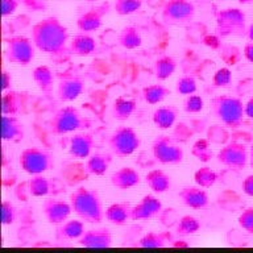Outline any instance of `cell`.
Instances as JSON below:
<instances>
[{
  "instance_id": "cell-1",
  "label": "cell",
  "mask_w": 253,
  "mask_h": 253,
  "mask_svg": "<svg viewBox=\"0 0 253 253\" xmlns=\"http://www.w3.org/2000/svg\"><path fill=\"white\" fill-rule=\"evenodd\" d=\"M31 39L40 51L51 57H62L69 51V31L54 16L40 20L32 27Z\"/></svg>"
},
{
  "instance_id": "cell-2",
  "label": "cell",
  "mask_w": 253,
  "mask_h": 253,
  "mask_svg": "<svg viewBox=\"0 0 253 253\" xmlns=\"http://www.w3.org/2000/svg\"><path fill=\"white\" fill-rule=\"evenodd\" d=\"M70 203L73 211L83 221L95 224L106 219V210L103 207L102 198L96 190L81 186L70 194Z\"/></svg>"
},
{
  "instance_id": "cell-3",
  "label": "cell",
  "mask_w": 253,
  "mask_h": 253,
  "mask_svg": "<svg viewBox=\"0 0 253 253\" xmlns=\"http://www.w3.org/2000/svg\"><path fill=\"white\" fill-rule=\"evenodd\" d=\"M211 114L228 128H239L244 123L245 104L239 96L229 94L216 95L211 100Z\"/></svg>"
},
{
  "instance_id": "cell-4",
  "label": "cell",
  "mask_w": 253,
  "mask_h": 253,
  "mask_svg": "<svg viewBox=\"0 0 253 253\" xmlns=\"http://www.w3.org/2000/svg\"><path fill=\"white\" fill-rule=\"evenodd\" d=\"M92 122L83 116L82 112L74 106L59 108L49 122V130L55 136H63L67 133H75L78 130L90 129Z\"/></svg>"
},
{
  "instance_id": "cell-5",
  "label": "cell",
  "mask_w": 253,
  "mask_h": 253,
  "mask_svg": "<svg viewBox=\"0 0 253 253\" xmlns=\"http://www.w3.org/2000/svg\"><path fill=\"white\" fill-rule=\"evenodd\" d=\"M215 32L221 39L228 37H244L247 36V15L240 8L229 7L220 9L216 13Z\"/></svg>"
},
{
  "instance_id": "cell-6",
  "label": "cell",
  "mask_w": 253,
  "mask_h": 253,
  "mask_svg": "<svg viewBox=\"0 0 253 253\" xmlns=\"http://www.w3.org/2000/svg\"><path fill=\"white\" fill-rule=\"evenodd\" d=\"M140 146H141V137L130 126H119L108 137V148L115 157H129Z\"/></svg>"
},
{
  "instance_id": "cell-7",
  "label": "cell",
  "mask_w": 253,
  "mask_h": 253,
  "mask_svg": "<svg viewBox=\"0 0 253 253\" xmlns=\"http://www.w3.org/2000/svg\"><path fill=\"white\" fill-rule=\"evenodd\" d=\"M19 165L29 175L43 174L54 168V156L45 148L32 146L21 152Z\"/></svg>"
},
{
  "instance_id": "cell-8",
  "label": "cell",
  "mask_w": 253,
  "mask_h": 253,
  "mask_svg": "<svg viewBox=\"0 0 253 253\" xmlns=\"http://www.w3.org/2000/svg\"><path fill=\"white\" fill-rule=\"evenodd\" d=\"M197 8L191 0H168L161 11V19L169 27H183L193 21Z\"/></svg>"
},
{
  "instance_id": "cell-9",
  "label": "cell",
  "mask_w": 253,
  "mask_h": 253,
  "mask_svg": "<svg viewBox=\"0 0 253 253\" xmlns=\"http://www.w3.org/2000/svg\"><path fill=\"white\" fill-rule=\"evenodd\" d=\"M36 45L32 39H28L25 36H12L7 40V49H5V57L8 62L20 65V66H28L35 59Z\"/></svg>"
},
{
  "instance_id": "cell-10",
  "label": "cell",
  "mask_w": 253,
  "mask_h": 253,
  "mask_svg": "<svg viewBox=\"0 0 253 253\" xmlns=\"http://www.w3.org/2000/svg\"><path fill=\"white\" fill-rule=\"evenodd\" d=\"M152 153L162 165H179L185 158L183 149L168 134H160L154 138Z\"/></svg>"
},
{
  "instance_id": "cell-11",
  "label": "cell",
  "mask_w": 253,
  "mask_h": 253,
  "mask_svg": "<svg viewBox=\"0 0 253 253\" xmlns=\"http://www.w3.org/2000/svg\"><path fill=\"white\" fill-rule=\"evenodd\" d=\"M217 161L219 164L232 170V171H241L249 162V150L241 142H229L217 152Z\"/></svg>"
},
{
  "instance_id": "cell-12",
  "label": "cell",
  "mask_w": 253,
  "mask_h": 253,
  "mask_svg": "<svg viewBox=\"0 0 253 253\" xmlns=\"http://www.w3.org/2000/svg\"><path fill=\"white\" fill-rule=\"evenodd\" d=\"M86 88L84 79L78 74H63L59 77L57 84V96L61 102H74Z\"/></svg>"
},
{
  "instance_id": "cell-13",
  "label": "cell",
  "mask_w": 253,
  "mask_h": 253,
  "mask_svg": "<svg viewBox=\"0 0 253 253\" xmlns=\"http://www.w3.org/2000/svg\"><path fill=\"white\" fill-rule=\"evenodd\" d=\"M110 11L111 4L108 1L87 9L77 19V28L84 33H92V32L98 31L103 25V17Z\"/></svg>"
},
{
  "instance_id": "cell-14",
  "label": "cell",
  "mask_w": 253,
  "mask_h": 253,
  "mask_svg": "<svg viewBox=\"0 0 253 253\" xmlns=\"http://www.w3.org/2000/svg\"><path fill=\"white\" fill-rule=\"evenodd\" d=\"M73 212L70 202L61 201V199H46L42 203V213L50 224H62L66 221Z\"/></svg>"
},
{
  "instance_id": "cell-15",
  "label": "cell",
  "mask_w": 253,
  "mask_h": 253,
  "mask_svg": "<svg viewBox=\"0 0 253 253\" xmlns=\"http://www.w3.org/2000/svg\"><path fill=\"white\" fill-rule=\"evenodd\" d=\"M162 211V202L157 197L148 194L141 198L137 205L132 207V220H150L158 216Z\"/></svg>"
},
{
  "instance_id": "cell-16",
  "label": "cell",
  "mask_w": 253,
  "mask_h": 253,
  "mask_svg": "<svg viewBox=\"0 0 253 253\" xmlns=\"http://www.w3.org/2000/svg\"><path fill=\"white\" fill-rule=\"evenodd\" d=\"M95 148L94 136L87 132H78L69 138V153L77 160H84L92 154Z\"/></svg>"
},
{
  "instance_id": "cell-17",
  "label": "cell",
  "mask_w": 253,
  "mask_h": 253,
  "mask_svg": "<svg viewBox=\"0 0 253 253\" xmlns=\"http://www.w3.org/2000/svg\"><path fill=\"white\" fill-rule=\"evenodd\" d=\"M112 243H114V237L108 228L87 229L78 239V244L84 248H110L112 247Z\"/></svg>"
},
{
  "instance_id": "cell-18",
  "label": "cell",
  "mask_w": 253,
  "mask_h": 253,
  "mask_svg": "<svg viewBox=\"0 0 253 253\" xmlns=\"http://www.w3.org/2000/svg\"><path fill=\"white\" fill-rule=\"evenodd\" d=\"M29 102V95L21 91L9 90L1 96V115H17L25 112Z\"/></svg>"
},
{
  "instance_id": "cell-19",
  "label": "cell",
  "mask_w": 253,
  "mask_h": 253,
  "mask_svg": "<svg viewBox=\"0 0 253 253\" xmlns=\"http://www.w3.org/2000/svg\"><path fill=\"white\" fill-rule=\"evenodd\" d=\"M179 201L191 210H203L210 203L209 194L201 186H186L178 193Z\"/></svg>"
},
{
  "instance_id": "cell-20",
  "label": "cell",
  "mask_w": 253,
  "mask_h": 253,
  "mask_svg": "<svg viewBox=\"0 0 253 253\" xmlns=\"http://www.w3.org/2000/svg\"><path fill=\"white\" fill-rule=\"evenodd\" d=\"M25 137V126L15 115L1 116V138L4 141L20 142Z\"/></svg>"
},
{
  "instance_id": "cell-21",
  "label": "cell",
  "mask_w": 253,
  "mask_h": 253,
  "mask_svg": "<svg viewBox=\"0 0 253 253\" xmlns=\"http://www.w3.org/2000/svg\"><path fill=\"white\" fill-rule=\"evenodd\" d=\"M110 181L111 185L114 186L115 189L126 191V190L136 187L141 181V178H140L137 170L130 168V166H124V168H120L112 173Z\"/></svg>"
},
{
  "instance_id": "cell-22",
  "label": "cell",
  "mask_w": 253,
  "mask_h": 253,
  "mask_svg": "<svg viewBox=\"0 0 253 253\" xmlns=\"http://www.w3.org/2000/svg\"><path fill=\"white\" fill-rule=\"evenodd\" d=\"M96 47H98L96 40L90 33H84V32L75 35L69 42L70 54L77 55V57H88L94 54Z\"/></svg>"
},
{
  "instance_id": "cell-23",
  "label": "cell",
  "mask_w": 253,
  "mask_h": 253,
  "mask_svg": "<svg viewBox=\"0 0 253 253\" xmlns=\"http://www.w3.org/2000/svg\"><path fill=\"white\" fill-rule=\"evenodd\" d=\"M132 207L133 206L126 202L112 203L106 209L104 216L112 224L126 225L128 221L132 220Z\"/></svg>"
},
{
  "instance_id": "cell-24",
  "label": "cell",
  "mask_w": 253,
  "mask_h": 253,
  "mask_svg": "<svg viewBox=\"0 0 253 253\" xmlns=\"http://www.w3.org/2000/svg\"><path fill=\"white\" fill-rule=\"evenodd\" d=\"M112 153H94L91 154L90 157L87 158L86 166V174L88 175H95V177H102L108 171L111 164H112Z\"/></svg>"
},
{
  "instance_id": "cell-25",
  "label": "cell",
  "mask_w": 253,
  "mask_h": 253,
  "mask_svg": "<svg viewBox=\"0 0 253 253\" xmlns=\"http://www.w3.org/2000/svg\"><path fill=\"white\" fill-rule=\"evenodd\" d=\"M84 223L78 219H67L62 224H58L55 229V236L58 240H78L79 237L84 233Z\"/></svg>"
},
{
  "instance_id": "cell-26",
  "label": "cell",
  "mask_w": 253,
  "mask_h": 253,
  "mask_svg": "<svg viewBox=\"0 0 253 253\" xmlns=\"http://www.w3.org/2000/svg\"><path fill=\"white\" fill-rule=\"evenodd\" d=\"M178 112V108L173 104L158 107L152 115V122L158 129H170L177 122Z\"/></svg>"
},
{
  "instance_id": "cell-27",
  "label": "cell",
  "mask_w": 253,
  "mask_h": 253,
  "mask_svg": "<svg viewBox=\"0 0 253 253\" xmlns=\"http://www.w3.org/2000/svg\"><path fill=\"white\" fill-rule=\"evenodd\" d=\"M32 78L36 86L39 87V90L45 94V96L50 98L51 92H53V84H54V74L50 70V67L41 65L37 66L32 73Z\"/></svg>"
},
{
  "instance_id": "cell-28",
  "label": "cell",
  "mask_w": 253,
  "mask_h": 253,
  "mask_svg": "<svg viewBox=\"0 0 253 253\" xmlns=\"http://www.w3.org/2000/svg\"><path fill=\"white\" fill-rule=\"evenodd\" d=\"M145 182L148 187L156 194L166 193L171 187V178L169 174L161 169L150 170L149 173L146 174Z\"/></svg>"
},
{
  "instance_id": "cell-29",
  "label": "cell",
  "mask_w": 253,
  "mask_h": 253,
  "mask_svg": "<svg viewBox=\"0 0 253 253\" xmlns=\"http://www.w3.org/2000/svg\"><path fill=\"white\" fill-rule=\"evenodd\" d=\"M137 108V103L134 99L119 96L114 100L112 104V116L118 122H126L134 114Z\"/></svg>"
},
{
  "instance_id": "cell-30",
  "label": "cell",
  "mask_w": 253,
  "mask_h": 253,
  "mask_svg": "<svg viewBox=\"0 0 253 253\" xmlns=\"http://www.w3.org/2000/svg\"><path fill=\"white\" fill-rule=\"evenodd\" d=\"M118 42L126 50H134L142 45V36L136 27L126 25L119 33Z\"/></svg>"
},
{
  "instance_id": "cell-31",
  "label": "cell",
  "mask_w": 253,
  "mask_h": 253,
  "mask_svg": "<svg viewBox=\"0 0 253 253\" xmlns=\"http://www.w3.org/2000/svg\"><path fill=\"white\" fill-rule=\"evenodd\" d=\"M177 70V61L171 55L164 54L153 63V74L158 81H166Z\"/></svg>"
},
{
  "instance_id": "cell-32",
  "label": "cell",
  "mask_w": 253,
  "mask_h": 253,
  "mask_svg": "<svg viewBox=\"0 0 253 253\" xmlns=\"http://www.w3.org/2000/svg\"><path fill=\"white\" fill-rule=\"evenodd\" d=\"M170 94H171L170 88L161 83H154V84H149L142 88V98L150 106L164 102Z\"/></svg>"
},
{
  "instance_id": "cell-33",
  "label": "cell",
  "mask_w": 253,
  "mask_h": 253,
  "mask_svg": "<svg viewBox=\"0 0 253 253\" xmlns=\"http://www.w3.org/2000/svg\"><path fill=\"white\" fill-rule=\"evenodd\" d=\"M171 239L169 232H148L138 240L137 245L141 248H164Z\"/></svg>"
},
{
  "instance_id": "cell-34",
  "label": "cell",
  "mask_w": 253,
  "mask_h": 253,
  "mask_svg": "<svg viewBox=\"0 0 253 253\" xmlns=\"http://www.w3.org/2000/svg\"><path fill=\"white\" fill-rule=\"evenodd\" d=\"M28 191L32 197H45L50 193V181L46 177H43L42 174L32 175L31 179L28 181Z\"/></svg>"
},
{
  "instance_id": "cell-35",
  "label": "cell",
  "mask_w": 253,
  "mask_h": 253,
  "mask_svg": "<svg viewBox=\"0 0 253 253\" xmlns=\"http://www.w3.org/2000/svg\"><path fill=\"white\" fill-rule=\"evenodd\" d=\"M219 179V174L209 166H203L194 173V182L195 185L201 186L203 189H211Z\"/></svg>"
},
{
  "instance_id": "cell-36",
  "label": "cell",
  "mask_w": 253,
  "mask_h": 253,
  "mask_svg": "<svg viewBox=\"0 0 253 253\" xmlns=\"http://www.w3.org/2000/svg\"><path fill=\"white\" fill-rule=\"evenodd\" d=\"M199 229H201V221L198 220L197 217L191 216V215H183L178 220L175 232L181 236H189V235L197 233Z\"/></svg>"
},
{
  "instance_id": "cell-37",
  "label": "cell",
  "mask_w": 253,
  "mask_h": 253,
  "mask_svg": "<svg viewBox=\"0 0 253 253\" xmlns=\"http://www.w3.org/2000/svg\"><path fill=\"white\" fill-rule=\"evenodd\" d=\"M191 154L201 162H209L213 157V152L210 146V140L207 138H198L191 146Z\"/></svg>"
},
{
  "instance_id": "cell-38",
  "label": "cell",
  "mask_w": 253,
  "mask_h": 253,
  "mask_svg": "<svg viewBox=\"0 0 253 253\" xmlns=\"http://www.w3.org/2000/svg\"><path fill=\"white\" fill-rule=\"evenodd\" d=\"M142 7V0H115L114 11L119 16H128L136 13Z\"/></svg>"
},
{
  "instance_id": "cell-39",
  "label": "cell",
  "mask_w": 253,
  "mask_h": 253,
  "mask_svg": "<svg viewBox=\"0 0 253 253\" xmlns=\"http://www.w3.org/2000/svg\"><path fill=\"white\" fill-rule=\"evenodd\" d=\"M197 90V79H195L194 75H182L181 78L177 81V83H175V91H177V94L179 95H186V96H187V95L195 94Z\"/></svg>"
},
{
  "instance_id": "cell-40",
  "label": "cell",
  "mask_w": 253,
  "mask_h": 253,
  "mask_svg": "<svg viewBox=\"0 0 253 253\" xmlns=\"http://www.w3.org/2000/svg\"><path fill=\"white\" fill-rule=\"evenodd\" d=\"M205 108V100L201 95L195 94L187 95V98L183 102V111L186 114H199Z\"/></svg>"
},
{
  "instance_id": "cell-41",
  "label": "cell",
  "mask_w": 253,
  "mask_h": 253,
  "mask_svg": "<svg viewBox=\"0 0 253 253\" xmlns=\"http://www.w3.org/2000/svg\"><path fill=\"white\" fill-rule=\"evenodd\" d=\"M232 83V71L229 67H220L215 71L212 77V84L216 88L227 87Z\"/></svg>"
},
{
  "instance_id": "cell-42",
  "label": "cell",
  "mask_w": 253,
  "mask_h": 253,
  "mask_svg": "<svg viewBox=\"0 0 253 253\" xmlns=\"http://www.w3.org/2000/svg\"><path fill=\"white\" fill-rule=\"evenodd\" d=\"M17 219V209L9 201H3L1 203V224L11 225Z\"/></svg>"
},
{
  "instance_id": "cell-43",
  "label": "cell",
  "mask_w": 253,
  "mask_h": 253,
  "mask_svg": "<svg viewBox=\"0 0 253 253\" xmlns=\"http://www.w3.org/2000/svg\"><path fill=\"white\" fill-rule=\"evenodd\" d=\"M237 223L241 229L253 235V207L245 209L237 217Z\"/></svg>"
},
{
  "instance_id": "cell-44",
  "label": "cell",
  "mask_w": 253,
  "mask_h": 253,
  "mask_svg": "<svg viewBox=\"0 0 253 253\" xmlns=\"http://www.w3.org/2000/svg\"><path fill=\"white\" fill-rule=\"evenodd\" d=\"M21 4L31 12H43L47 8V0H21Z\"/></svg>"
},
{
  "instance_id": "cell-45",
  "label": "cell",
  "mask_w": 253,
  "mask_h": 253,
  "mask_svg": "<svg viewBox=\"0 0 253 253\" xmlns=\"http://www.w3.org/2000/svg\"><path fill=\"white\" fill-rule=\"evenodd\" d=\"M202 42L205 43L206 46L210 47V49H212V50H220L221 46H223V43H221V37L219 35H205L203 36V39H202Z\"/></svg>"
},
{
  "instance_id": "cell-46",
  "label": "cell",
  "mask_w": 253,
  "mask_h": 253,
  "mask_svg": "<svg viewBox=\"0 0 253 253\" xmlns=\"http://www.w3.org/2000/svg\"><path fill=\"white\" fill-rule=\"evenodd\" d=\"M21 0H1V15L3 17L12 16L20 7Z\"/></svg>"
},
{
  "instance_id": "cell-47",
  "label": "cell",
  "mask_w": 253,
  "mask_h": 253,
  "mask_svg": "<svg viewBox=\"0 0 253 253\" xmlns=\"http://www.w3.org/2000/svg\"><path fill=\"white\" fill-rule=\"evenodd\" d=\"M12 83H13L12 74L8 70L3 69V71H1V91L5 92V91L12 90Z\"/></svg>"
},
{
  "instance_id": "cell-48",
  "label": "cell",
  "mask_w": 253,
  "mask_h": 253,
  "mask_svg": "<svg viewBox=\"0 0 253 253\" xmlns=\"http://www.w3.org/2000/svg\"><path fill=\"white\" fill-rule=\"evenodd\" d=\"M241 190L245 195L253 198V174H249L241 182Z\"/></svg>"
},
{
  "instance_id": "cell-49",
  "label": "cell",
  "mask_w": 253,
  "mask_h": 253,
  "mask_svg": "<svg viewBox=\"0 0 253 253\" xmlns=\"http://www.w3.org/2000/svg\"><path fill=\"white\" fill-rule=\"evenodd\" d=\"M243 55L248 62L253 63V41H249L244 45V50H243Z\"/></svg>"
},
{
  "instance_id": "cell-50",
  "label": "cell",
  "mask_w": 253,
  "mask_h": 253,
  "mask_svg": "<svg viewBox=\"0 0 253 253\" xmlns=\"http://www.w3.org/2000/svg\"><path fill=\"white\" fill-rule=\"evenodd\" d=\"M245 116L253 120V96L245 103Z\"/></svg>"
},
{
  "instance_id": "cell-51",
  "label": "cell",
  "mask_w": 253,
  "mask_h": 253,
  "mask_svg": "<svg viewBox=\"0 0 253 253\" xmlns=\"http://www.w3.org/2000/svg\"><path fill=\"white\" fill-rule=\"evenodd\" d=\"M173 247H185V248H189L190 247V244L189 243H186V241H183V240H178V241H174L173 243Z\"/></svg>"
},
{
  "instance_id": "cell-52",
  "label": "cell",
  "mask_w": 253,
  "mask_h": 253,
  "mask_svg": "<svg viewBox=\"0 0 253 253\" xmlns=\"http://www.w3.org/2000/svg\"><path fill=\"white\" fill-rule=\"evenodd\" d=\"M247 37L249 39V41H253V23L249 24L248 31H247Z\"/></svg>"
},
{
  "instance_id": "cell-53",
  "label": "cell",
  "mask_w": 253,
  "mask_h": 253,
  "mask_svg": "<svg viewBox=\"0 0 253 253\" xmlns=\"http://www.w3.org/2000/svg\"><path fill=\"white\" fill-rule=\"evenodd\" d=\"M249 165L253 169V144L249 146Z\"/></svg>"
},
{
  "instance_id": "cell-54",
  "label": "cell",
  "mask_w": 253,
  "mask_h": 253,
  "mask_svg": "<svg viewBox=\"0 0 253 253\" xmlns=\"http://www.w3.org/2000/svg\"><path fill=\"white\" fill-rule=\"evenodd\" d=\"M240 4H253V0H237Z\"/></svg>"
},
{
  "instance_id": "cell-55",
  "label": "cell",
  "mask_w": 253,
  "mask_h": 253,
  "mask_svg": "<svg viewBox=\"0 0 253 253\" xmlns=\"http://www.w3.org/2000/svg\"><path fill=\"white\" fill-rule=\"evenodd\" d=\"M87 1H96V0H87Z\"/></svg>"
}]
</instances>
